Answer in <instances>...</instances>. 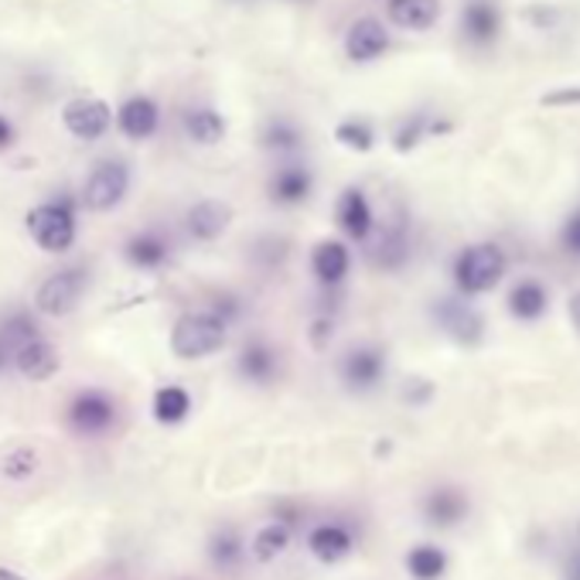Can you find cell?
<instances>
[{
	"label": "cell",
	"instance_id": "obj_1",
	"mask_svg": "<svg viewBox=\"0 0 580 580\" xmlns=\"http://www.w3.org/2000/svg\"><path fill=\"white\" fill-rule=\"evenodd\" d=\"M225 338H229V321L215 315L212 307H199V312L178 315L171 328V352L181 362H199V359L222 352Z\"/></svg>",
	"mask_w": 580,
	"mask_h": 580
},
{
	"label": "cell",
	"instance_id": "obj_2",
	"mask_svg": "<svg viewBox=\"0 0 580 580\" xmlns=\"http://www.w3.org/2000/svg\"><path fill=\"white\" fill-rule=\"evenodd\" d=\"M506 253L495 243H475V246H464L454 260V287L464 297H478L488 294L502 284L506 277Z\"/></svg>",
	"mask_w": 580,
	"mask_h": 580
},
{
	"label": "cell",
	"instance_id": "obj_3",
	"mask_svg": "<svg viewBox=\"0 0 580 580\" xmlns=\"http://www.w3.org/2000/svg\"><path fill=\"white\" fill-rule=\"evenodd\" d=\"M24 225L38 250L45 253H68L75 243V209L68 199L42 202L24 215Z\"/></svg>",
	"mask_w": 580,
	"mask_h": 580
},
{
	"label": "cell",
	"instance_id": "obj_4",
	"mask_svg": "<svg viewBox=\"0 0 580 580\" xmlns=\"http://www.w3.org/2000/svg\"><path fill=\"white\" fill-rule=\"evenodd\" d=\"M89 287V270L86 266H65V270H55L42 281L34 294V307L49 318H65L72 315L75 307H80L83 294Z\"/></svg>",
	"mask_w": 580,
	"mask_h": 580
},
{
	"label": "cell",
	"instance_id": "obj_5",
	"mask_svg": "<svg viewBox=\"0 0 580 580\" xmlns=\"http://www.w3.org/2000/svg\"><path fill=\"white\" fill-rule=\"evenodd\" d=\"M127 191H130V168L124 161L109 158L89 171V178L83 184V202L93 212H109L127 199Z\"/></svg>",
	"mask_w": 580,
	"mask_h": 580
},
{
	"label": "cell",
	"instance_id": "obj_6",
	"mask_svg": "<svg viewBox=\"0 0 580 580\" xmlns=\"http://www.w3.org/2000/svg\"><path fill=\"white\" fill-rule=\"evenodd\" d=\"M68 428L83 437H99L116 423V403L103 390H83L68 403Z\"/></svg>",
	"mask_w": 580,
	"mask_h": 580
},
{
	"label": "cell",
	"instance_id": "obj_7",
	"mask_svg": "<svg viewBox=\"0 0 580 580\" xmlns=\"http://www.w3.org/2000/svg\"><path fill=\"white\" fill-rule=\"evenodd\" d=\"M62 124H65V130H68L75 140L93 144V140H99V137L109 130L113 109H109V103L99 99V96H75V99H68V103L62 106Z\"/></svg>",
	"mask_w": 580,
	"mask_h": 580
},
{
	"label": "cell",
	"instance_id": "obj_8",
	"mask_svg": "<svg viewBox=\"0 0 580 580\" xmlns=\"http://www.w3.org/2000/svg\"><path fill=\"white\" fill-rule=\"evenodd\" d=\"M338 372H341V382L352 393H369L386 376V352L376 345H356L341 356Z\"/></svg>",
	"mask_w": 580,
	"mask_h": 580
},
{
	"label": "cell",
	"instance_id": "obj_9",
	"mask_svg": "<svg viewBox=\"0 0 580 580\" xmlns=\"http://www.w3.org/2000/svg\"><path fill=\"white\" fill-rule=\"evenodd\" d=\"M11 366H14L24 379H31V382H49V379L62 369V356H59V348H55L49 338L34 335V338L21 341V345L14 348Z\"/></svg>",
	"mask_w": 580,
	"mask_h": 580
},
{
	"label": "cell",
	"instance_id": "obj_10",
	"mask_svg": "<svg viewBox=\"0 0 580 580\" xmlns=\"http://www.w3.org/2000/svg\"><path fill=\"white\" fill-rule=\"evenodd\" d=\"M366 253L379 270H400L410 256V236L407 225L393 222V225H372V232L366 236Z\"/></svg>",
	"mask_w": 580,
	"mask_h": 580
},
{
	"label": "cell",
	"instance_id": "obj_11",
	"mask_svg": "<svg viewBox=\"0 0 580 580\" xmlns=\"http://www.w3.org/2000/svg\"><path fill=\"white\" fill-rule=\"evenodd\" d=\"M307 550L318 563H341L348 553L356 550V536L345 523H318L307 529Z\"/></svg>",
	"mask_w": 580,
	"mask_h": 580
},
{
	"label": "cell",
	"instance_id": "obj_12",
	"mask_svg": "<svg viewBox=\"0 0 580 580\" xmlns=\"http://www.w3.org/2000/svg\"><path fill=\"white\" fill-rule=\"evenodd\" d=\"M386 49H390V31L376 18L352 21V28L345 34V55L352 62H362V65L376 62L379 55H386Z\"/></svg>",
	"mask_w": 580,
	"mask_h": 580
},
{
	"label": "cell",
	"instance_id": "obj_13",
	"mask_svg": "<svg viewBox=\"0 0 580 580\" xmlns=\"http://www.w3.org/2000/svg\"><path fill=\"white\" fill-rule=\"evenodd\" d=\"M236 372H240L246 382H253V386H266V382H274L277 372H281V356L274 352V345H270V341L250 338V341L240 348Z\"/></svg>",
	"mask_w": 580,
	"mask_h": 580
},
{
	"label": "cell",
	"instance_id": "obj_14",
	"mask_svg": "<svg viewBox=\"0 0 580 580\" xmlns=\"http://www.w3.org/2000/svg\"><path fill=\"white\" fill-rule=\"evenodd\" d=\"M161 124V109L150 96H130L120 109H116V127L130 140H147L158 134Z\"/></svg>",
	"mask_w": 580,
	"mask_h": 580
},
{
	"label": "cell",
	"instance_id": "obj_15",
	"mask_svg": "<svg viewBox=\"0 0 580 580\" xmlns=\"http://www.w3.org/2000/svg\"><path fill=\"white\" fill-rule=\"evenodd\" d=\"M312 270L325 291H335L345 284L348 270H352V256H348V246L341 240H321L312 250Z\"/></svg>",
	"mask_w": 580,
	"mask_h": 580
},
{
	"label": "cell",
	"instance_id": "obj_16",
	"mask_svg": "<svg viewBox=\"0 0 580 580\" xmlns=\"http://www.w3.org/2000/svg\"><path fill=\"white\" fill-rule=\"evenodd\" d=\"M338 225L348 240L356 243H366V236L376 225V215H372V205L366 199L362 188H345L341 199H338Z\"/></svg>",
	"mask_w": 580,
	"mask_h": 580
},
{
	"label": "cell",
	"instance_id": "obj_17",
	"mask_svg": "<svg viewBox=\"0 0 580 580\" xmlns=\"http://www.w3.org/2000/svg\"><path fill=\"white\" fill-rule=\"evenodd\" d=\"M229 222H232V205L215 202V199L196 202V205L188 209V215H184V225L191 232V240H199V243L219 240L222 232L229 229Z\"/></svg>",
	"mask_w": 580,
	"mask_h": 580
},
{
	"label": "cell",
	"instance_id": "obj_18",
	"mask_svg": "<svg viewBox=\"0 0 580 580\" xmlns=\"http://www.w3.org/2000/svg\"><path fill=\"white\" fill-rule=\"evenodd\" d=\"M437 325L461 345H475L482 338V318L475 315L472 304L464 300H441L437 304Z\"/></svg>",
	"mask_w": 580,
	"mask_h": 580
},
{
	"label": "cell",
	"instance_id": "obj_19",
	"mask_svg": "<svg viewBox=\"0 0 580 580\" xmlns=\"http://www.w3.org/2000/svg\"><path fill=\"white\" fill-rule=\"evenodd\" d=\"M291 544H294V523H287V519L277 516L274 523H266V526H260V529L253 532L246 553H250L256 563H274L277 557H284V553L291 550Z\"/></svg>",
	"mask_w": 580,
	"mask_h": 580
},
{
	"label": "cell",
	"instance_id": "obj_20",
	"mask_svg": "<svg viewBox=\"0 0 580 580\" xmlns=\"http://www.w3.org/2000/svg\"><path fill=\"white\" fill-rule=\"evenodd\" d=\"M312 188H315V178L304 165H287L281 168L274 178H270V199L277 205H300L312 199Z\"/></svg>",
	"mask_w": 580,
	"mask_h": 580
},
{
	"label": "cell",
	"instance_id": "obj_21",
	"mask_svg": "<svg viewBox=\"0 0 580 580\" xmlns=\"http://www.w3.org/2000/svg\"><path fill=\"white\" fill-rule=\"evenodd\" d=\"M498 28H502V14L492 0H472L468 8L461 14V31L468 38L472 45H488L498 38Z\"/></svg>",
	"mask_w": 580,
	"mask_h": 580
},
{
	"label": "cell",
	"instance_id": "obj_22",
	"mask_svg": "<svg viewBox=\"0 0 580 580\" xmlns=\"http://www.w3.org/2000/svg\"><path fill=\"white\" fill-rule=\"evenodd\" d=\"M386 14L403 31H428L441 21V0H390Z\"/></svg>",
	"mask_w": 580,
	"mask_h": 580
},
{
	"label": "cell",
	"instance_id": "obj_23",
	"mask_svg": "<svg viewBox=\"0 0 580 580\" xmlns=\"http://www.w3.org/2000/svg\"><path fill=\"white\" fill-rule=\"evenodd\" d=\"M124 256H127V263L137 266V270H158V266L168 263V256H171V243L161 236V232L147 229V232H137V236L127 240Z\"/></svg>",
	"mask_w": 580,
	"mask_h": 580
},
{
	"label": "cell",
	"instance_id": "obj_24",
	"mask_svg": "<svg viewBox=\"0 0 580 580\" xmlns=\"http://www.w3.org/2000/svg\"><path fill=\"white\" fill-rule=\"evenodd\" d=\"M509 315L519 318V321H539L547 315V307H550V294L547 287L539 284V281H519L513 284L509 291Z\"/></svg>",
	"mask_w": 580,
	"mask_h": 580
},
{
	"label": "cell",
	"instance_id": "obj_25",
	"mask_svg": "<svg viewBox=\"0 0 580 580\" xmlns=\"http://www.w3.org/2000/svg\"><path fill=\"white\" fill-rule=\"evenodd\" d=\"M150 413L161 428H178V423H184L191 413V393L184 386H161L150 400Z\"/></svg>",
	"mask_w": 580,
	"mask_h": 580
},
{
	"label": "cell",
	"instance_id": "obj_26",
	"mask_svg": "<svg viewBox=\"0 0 580 580\" xmlns=\"http://www.w3.org/2000/svg\"><path fill=\"white\" fill-rule=\"evenodd\" d=\"M205 553H209V563L215 567V570H236L243 560H246V544H243V536L236 532V529H215L212 536H209V547H205Z\"/></svg>",
	"mask_w": 580,
	"mask_h": 580
},
{
	"label": "cell",
	"instance_id": "obj_27",
	"mask_svg": "<svg viewBox=\"0 0 580 580\" xmlns=\"http://www.w3.org/2000/svg\"><path fill=\"white\" fill-rule=\"evenodd\" d=\"M184 134L202 144V147H212L225 137V120H222V113H215L212 106H196V109H188L184 113Z\"/></svg>",
	"mask_w": 580,
	"mask_h": 580
},
{
	"label": "cell",
	"instance_id": "obj_28",
	"mask_svg": "<svg viewBox=\"0 0 580 580\" xmlns=\"http://www.w3.org/2000/svg\"><path fill=\"white\" fill-rule=\"evenodd\" d=\"M407 570L413 580H437L444 570H447V553L431 547V544H423V547H413L407 553Z\"/></svg>",
	"mask_w": 580,
	"mask_h": 580
},
{
	"label": "cell",
	"instance_id": "obj_29",
	"mask_svg": "<svg viewBox=\"0 0 580 580\" xmlns=\"http://www.w3.org/2000/svg\"><path fill=\"white\" fill-rule=\"evenodd\" d=\"M38 468H42V454H38L34 447H11L4 457H0V475H4L8 482H28L38 475Z\"/></svg>",
	"mask_w": 580,
	"mask_h": 580
},
{
	"label": "cell",
	"instance_id": "obj_30",
	"mask_svg": "<svg viewBox=\"0 0 580 580\" xmlns=\"http://www.w3.org/2000/svg\"><path fill=\"white\" fill-rule=\"evenodd\" d=\"M300 127L294 124V120H287V116H274V120H266V127L260 130V144L266 147V150H281V154H287V150H297L300 147Z\"/></svg>",
	"mask_w": 580,
	"mask_h": 580
},
{
	"label": "cell",
	"instance_id": "obj_31",
	"mask_svg": "<svg viewBox=\"0 0 580 580\" xmlns=\"http://www.w3.org/2000/svg\"><path fill=\"white\" fill-rule=\"evenodd\" d=\"M34 335H42V328H38V321L28 312H11L4 321H0V341H4L11 352H14L21 341H28Z\"/></svg>",
	"mask_w": 580,
	"mask_h": 580
},
{
	"label": "cell",
	"instance_id": "obj_32",
	"mask_svg": "<svg viewBox=\"0 0 580 580\" xmlns=\"http://www.w3.org/2000/svg\"><path fill=\"white\" fill-rule=\"evenodd\" d=\"M335 140H338L341 147H348V150H359V154H366V150H372L376 134H372V127H369V124H362V120H345V124H338V127H335Z\"/></svg>",
	"mask_w": 580,
	"mask_h": 580
},
{
	"label": "cell",
	"instance_id": "obj_33",
	"mask_svg": "<svg viewBox=\"0 0 580 580\" xmlns=\"http://www.w3.org/2000/svg\"><path fill=\"white\" fill-rule=\"evenodd\" d=\"M457 516H461V498H457L454 492H434V495L428 498V519H431V523L447 526V523H454Z\"/></svg>",
	"mask_w": 580,
	"mask_h": 580
},
{
	"label": "cell",
	"instance_id": "obj_34",
	"mask_svg": "<svg viewBox=\"0 0 580 580\" xmlns=\"http://www.w3.org/2000/svg\"><path fill=\"white\" fill-rule=\"evenodd\" d=\"M560 250L570 256V260H580V209L567 215L563 229H560Z\"/></svg>",
	"mask_w": 580,
	"mask_h": 580
},
{
	"label": "cell",
	"instance_id": "obj_35",
	"mask_svg": "<svg viewBox=\"0 0 580 580\" xmlns=\"http://www.w3.org/2000/svg\"><path fill=\"white\" fill-rule=\"evenodd\" d=\"M331 338H335V315H318L312 321V345L318 348V352H325Z\"/></svg>",
	"mask_w": 580,
	"mask_h": 580
},
{
	"label": "cell",
	"instance_id": "obj_36",
	"mask_svg": "<svg viewBox=\"0 0 580 580\" xmlns=\"http://www.w3.org/2000/svg\"><path fill=\"white\" fill-rule=\"evenodd\" d=\"M423 127H428V120H423V116H413V120L397 134V150H410V147H416L420 137H423Z\"/></svg>",
	"mask_w": 580,
	"mask_h": 580
},
{
	"label": "cell",
	"instance_id": "obj_37",
	"mask_svg": "<svg viewBox=\"0 0 580 580\" xmlns=\"http://www.w3.org/2000/svg\"><path fill=\"white\" fill-rule=\"evenodd\" d=\"M544 103H580V86L577 89H560V93H550V96H544Z\"/></svg>",
	"mask_w": 580,
	"mask_h": 580
},
{
	"label": "cell",
	"instance_id": "obj_38",
	"mask_svg": "<svg viewBox=\"0 0 580 580\" xmlns=\"http://www.w3.org/2000/svg\"><path fill=\"white\" fill-rule=\"evenodd\" d=\"M14 144V127H11V120L4 113H0V150H8Z\"/></svg>",
	"mask_w": 580,
	"mask_h": 580
},
{
	"label": "cell",
	"instance_id": "obj_39",
	"mask_svg": "<svg viewBox=\"0 0 580 580\" xmlns=\"http://www.w3.org/2000/svg\"><path fill=\"white\" fill-rule=\"evenodd\" d=\"M567 312H570V321H573V328L580 331V291L570 297V304H567Z\"/></svg>",
	"mask_w": 580,
	"mask_h": 580
},
{
	"label": "cell",
	"instance_id": "obj_40",
	"mask_svg": "<svg viewBox=\"0 0 580 580\" xmlns=\"http://www.w3.org/2000/svg\"><path fill=\"white\" fill-rule=\"evenodd\" d=\"M11 359H14V352H11V348H8L4 341H0V372H4V369L11 366Z\"/></svg>",
	"mask_w": 580,
	"mask_h": 580
},
{
	"label": "cell",
	"instance_id": "obj_41",
	"mask_svg": "<svg viewBox=\"0 0 580 580\" xmlns=\"http://www.w3.org/2000/svg\"><path fill=\"white\" fill-rule=\"evenodd\" d=\"M0 580H28V577L18 573L14 567H4V563H0Z\"/></svg>",
	"mask_w": 580,
	"mask_h": 580
}]
</instances>
